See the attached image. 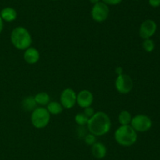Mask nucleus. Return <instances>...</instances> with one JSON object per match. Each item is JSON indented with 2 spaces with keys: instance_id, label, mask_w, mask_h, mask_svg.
Instances as JSON below:
<instances>
[{
  "instance_id": "1",
  "label": "nucleus",
  "mask_w": 160,
  "mask_h": 160,
  "mask_svg": "<svg viewBox=\"0 0 160 160\" xmlns=\"http://www.w3.org/2000/svg\"><path fill=\"white\" fill-rule=\"evenodd\" d=\"M89 133L96 136L107 134L112 126L109 116L104 111H97L93 116L89 118L87 124Z\"/></svg>"
},
{
  "instance_id": "2",
  "label": "nucleus",
  "mask_w": 160,
  "mask_h": 160,
  "mask_svg": "<svg viewBox=\"0 0 160 160\" xmlns=\"http://www.w3.org/2000/svg\"><path fill=\"white\" fill-rule=\"evenodd\" d=\"M10 41L16 49L18 50H25L31 46L32 37L26 28L19 26L12 29L10 35Z\"/></svg>"
},
{
  "instance_id": "3",
  "label": "nucleus",
  "mask_w": 160,
  "mask_h": 160,
  "mask_svg": "<svg viewBox=\"0 0 160 160\" xmlns=\"http://www.w3.org/2000/svg\"><path fill=\"white\" fill-rule=\"evenodd\" d=\"M116 142L123 147H131L138 141V133L131 125H120L114 132Z\"/></svg>"
},
{
  "instance_id": "4",
  "label": "nucleus",
  "mask_w": 160,
  "mask_h": 160,
  "mask_svg": "<svg viewBox=\"0 0 160 160\" xmlns=\"http://www.w3.org/2000/svg\"><path fill=\"white\" fill-rule=\"evenodd\" d=\"M51 115L45 107L39 106L31 111V121L36 129L45 128L49 124Z\"/></svg>"
},
{
  "instance_id": "5",
  "label": "nucleus",
  "mask_w": 160,
  "mask_h": 160,
  "mask_svg": "<svg viewBox=\"0 0 160 160\" xmlns=\"http://www.w3.org/2000/svg\"><path fill=\"white\" fill-rule=\"evenodd\" d=\"M130 125L137 133H145L152 126V121L146 115L139 114L132 117Z\"/></svg>"
},
{
  "instance_id": "6",
  "label": "nucleus",
  "mask_w": 160,
  "mask_h": 160,
  "mask_svg": "<svg viewBox=\"0 0 160 160\" xmlns=\"http://www.w3.org/2000/svg\"><path fill=\"white\" fill-rule=\"evenodd\" d=\"M134 86L132 78L127 74H120L117 75L115 81V88L120 94H128L131 92Z\"/></svg>"
},
{
  "instance_id": "7",
  "label": "nucleus",
  "mask_w": 160,
  "mask_h": 160,
  "mask_svg": "<svg viewBox=\"0 0 160 160\" xmlns=\"http://www.w3.org/2000/svg\"><path fill=\"white\" fill-rule=\"evenodd\" d=\"M91 15L92 19L97 23H102L107 20L109 15V8L108 5L102 2L96 3L92 6Z\"/></svg>"
},
{
  "instance_id": "8",
  "label": "nucleus",
  "mask_w": 160,
  "mask_h": 160,
  "mask_svg": "<svg viewBox=\"0 0 160 160\" xmlns=\"http://www.w3.org/2000/svg\"><path fill=\"white\" fill-rule=\"evenodd\" d=\"M59 102L64 109H71L77 104V93L71 88H66L62 91Z\"/></svg>"
},
{
  "instance_id": "9",
  "label": "nucleus",
  "mask_w": 160,
  "mask_h": 160,
  "mask_svg": "<svg viewBox=\"0 0 160 160\" xmlns=\"http://www.w3.org/2000/svg\"><path fill=\"white\" fill-rule=\"evenodd\" d=\"M157 24L152 20H145L142 22L139 28V35L143 39H151L156 32Z\"/></svg>"
},
{
  "instance_id": "10",
  "label": "nucleus",
  "mask_w": 160,
  "mask_h": 160,
  "mask_svg": "<svg viewBox=\"0 0 160 160\" xmlns=\"http://www.w3.org/2000/svg\"><path fill=\"white\" fill-rule=\"evenodd\" d=\"M94 101V95L88 89H82L77 94V104L81 108L92 106Z\"/></svg>"
},
{
  "instance_id": "11",
  "label": "nucleus",
  "mask_w": 160,
  "mask_h": 160,
  "mask_svg": "<svg viewBox=\"0 0 160 160\" xmlns=\"http://www.w3.org/2000/svg\"><path fill=\"white\" fill-rule=\"evenodd\" d=\"M23 59L28 64H35L40 60V53L36 48L30 46L24 50Z\"/></svg>"
},
{
  "instance_id": "12",
  "label": "nucleus",
  "mask_w": 160,
  "mask_h": 160,
  "mask_svg": "<svg viewBox=\"0 0 160 160\" xmlns=\"http://www.w3.org/2000/svg\"><path fill=\"white\" fill-rule=\"evenodd\" d=\"M92 154L97 159H102L107 154L106 146L103 143L96 141L93 145H92Z\"/></svg>"
},
{
  "instance_id": "13",
  "label": "nucleus",
  "mask_w": 160,
  "mask_h": 160,
  "mask_svg": "<svg viewBox=\"0 0 160 160\" xmlns=\"http://www.w3.org/2000/svg\"><path fill=\"white\" fill-rule=\"evenodd\" d=\"M0 17H2L3 21L9 23L16 20L17 17V12L12 7H5L0 12Z\"/></svg>"
},
{
  "instance_id": "14",
  "label": "nucleus",
  "mask_w": 160,
  "mask_h": 160,
  "mask_svg": "<svg viewBox=\"0 0 160 160\" xmlns=\"http://www.w3.org/2000/svg\"><path fill=\"white\" fill-rule=\"evenodd\" d=\"M46 109L49 112L50 115H57L61 114L63 111L64 108H62L60 102L58 101H50L48 104L46 105Z\"/></svg>"
},
{
  "instance_id": "15",
  "label": "nucleus",
  "mask_w": 160,
  "mask_h": 160,
  "mask_svg": "<svg viewBox=\"0 0 160 160\" xmlns=\"http://www.w3.org/2000/svg\"><path fill=\"white\" fill-rule=\"evenodd\" d=\"M21 105L23 109L26 111H32L33 110L37 108L38 104L33 96H28L22 100Z\"/></svg>"
},
{
  "instance_id": "16",
  "label": "nucleus",
  "mask_w": 160,
  "mask_h": 160,
  "mask_svg": "<svg viewBox=\"0 0 160 160\" xmlns=\"http://www.w3.org/2000/svg\"><path fill=\"white\" fill-rule=\"evenodd\" d=\"M34 100L39 106H46L50 102V96L46 92H39L34 96Z\"/></svg>"
},
{
  "instance_id": "17",
  "label": "nucleus",
  "mask_w": 160,
  "mask_h": 160,
  "mask_svg": "<svg viewBox=\"0 0 160 160\" xmlns=\"http://www.w3.org/2000/svg\"><path fill=\"white\" fill-rule=\"evenodd\" d=\"M131 119H132V115L130 113V111H127V110L121 111L118 115V121L120 125H130Z\"/></svg>"
},
{
  "instance_id": "18",
  "label": "nucleus",
  "mask_w": 160,
  "mask_h": 160,
  "mask_svg": "<svg viewBox=\"0 0 160 160\" xmlns=\"http://www.w3.org/2000/svg\"><path fill=\"white\" fill-rule=\"evenodd\" d=\"M88 119L89 118H88L84 112L78 113L74 117L75 122L80 126H84V125H87Z\"/></svg>"
},
{
  "instance_id": "19",
  "label": "nucleus",
  "mask_w": 160,
  "mask_h": 160,
  "mask_svg": "<svg viewBox=\"0 0 160 160\" xmlns=\"http://www.w3.org/2000/svg\"><path fill=\"white\" fill-rule=\"evenodd\" d=\"M142 46H143V49L147 52V53H151L153 50H155V42L152 39H144V42L142 43Z\"/></svg>"
},
{
  "instance_id": "20",
  "label": "nucleus",
  "mask_w": 160,
  "mask_h": 160,
  "mask_svg": "<svg viewBox=\"0 0 160 160\" xmlns=\"http://www.w3.org/2000/svg\"><path fill=\"white\" fill-rule=\"evenodd\" d=\"M96 136H95L92 133H89L84 136V142L88 144V145H93L95 142H96Z\"/></svg>"
},
{
  "instance_id": "21",
  "label": "nucleus",
  "mask_w": 160,
  "mask_h": 160,
  "mask_svg": "<svg viewBox=\"0 0 160 160\" xmlns=\"http://www.w3.org/2000/svg\"><path fill=\"white\" fill-rule=\"evenodd\" d=\"M84 113L85 114V115L87 116L88 118H91L92 116L94 115L95 111V109H94L92 106H90V107H88V108H84Z\"/></svg>"
},
{
  "instance_id": "22",
  "label": "nucleus",
  "mask_w": 160,
  "mask_h": 160,
  "mask_svg": "<svg viewBox=\"0 0 160 160\" xmlns=\"http://www.w3.org/2000/svg\"><path fill=\"white\" fill-rule=\"evenodd\" d=\"M102 2L106 3L108 6H117V5L120 4L123 0H102Z\"/></svg>"
},
{
  "instance_id": "23",
  "label": "nucleus",
  "mask_w": 160,
  "mask_h": 160,
  "mask_svg": "<svg viewBox=\"0 0 160 160\" xmlns=\"http://www.w3.org/2000/svg\"><path fill=\"white\" fill-rule=\"evenodd\" d=\"M148 4L152 7L157 8L160 6V0H148Z\"/></svg>"
},
{
  "instance_id": "24",
  "label": "nucleus",
  "mask_w": 160,
  "mask_h": 160,
  "mask_svg": "<svg viewBox=\"0 0 160 160\" xmlns=\"http://www.w3.org/2000/svg\"><path fill=\"white\" fill-rule=\"evenodd\" d=\"M3 28H4V21L2 20V17H0V34L3 31Z\"/></svg>"
},
{
  "instance_id": "25",
  "label": "nucleus",
  "mask_w": 160,
  "mask_h": 160,
  "mask_svg": "<svg viewBox=\"0 0 160 160\" xmlns=\"http://www.w3.org/2000/svg\"><path fill=\"white\" fill-rule=\"evenodd\" d=\"M116 72L117 73V75H120V74L123 73V69H122L121 67H117V69H116Z\"/></svg>"
},
{
  "instance_id": "26",
  "label": "nucleus",
  "mask_w": 160,
  "mask_h": 160,
  "mask_svg": "<svg viewBox=\"0 0 160 160\" xmlns=\"http://www.w3.org/2000/svg\"><path fill=\"white\" fill-rule=\"evenodd\" d=\"M89 2H90V3H92V4L95 5V4H96V3H99L100 0H89Z\"/></svg>"
},
{
  "instance_id": "27",
  "label": "nucleus",
  "mask_w": 160,
  "mask_h": 160,
  "mask_svg": "<svg viewBox=\"0 0 160 160\" xmlns=\"http://www.w3.org/2000/svg\"><path fill=\"white\" fill-rule=\"evenodd\" d=\"M52 1H57V0H52Z\"/></svg>"
},
{
  "instance_id": "28",
  "label": "nucleus",
  "mask_w": 160,
  "mask_h": 160,
  "mask_svg": "<svg viewBox=\"0 0 160 160\" xmlns=\"http://www.w3.org/2000/svg\"><path fill=\"white\" fill-rule=\"evenodd\" d=\"M134 1H138V0H134Z\"/></svg>"
}]
</instances>
